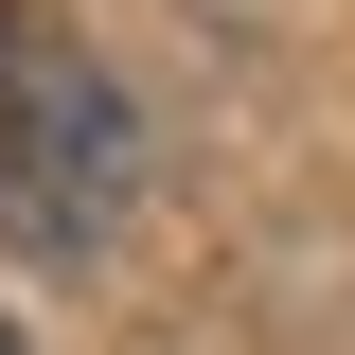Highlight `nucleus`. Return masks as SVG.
I'll return each instance as SVG.
<instances>
[{"instance_id": "obj_1", "label": "nucleus", "mask_w": 355, "mask_h": 355, "mask_svg": "<svg viewBox=\"0 0 355 355\" xmlns=\"http://www.w3.org/2000/svg\"><path fill=\"white\" fill-rule=\"evenodd\" d=\"M125 196H142V125H125V89L89 71L36 0H0V214L36 231V249H89Z\"/></svg>"}, {"instance_id": "obj_2", "label": "nucleus", "mask_w": 355, "mask_h": 355, "mask_svg": "<svg viewBox=\"0 0 355 355\" xmlns=\"http://www.w3.org/2000/svg\"><path fill=\"white\" fill-rule=\"evenodd\" d=\"M0 355H18V338H0Z\"/></svg>"}]
</instances>
